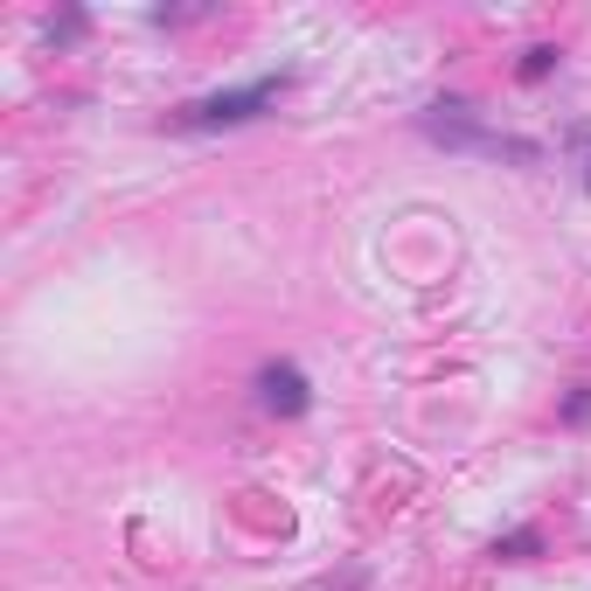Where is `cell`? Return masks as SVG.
Returning a JSON list of instances; mask_svg holds the SVG:
<instances>
[{"label":"cell","mask_w":591,"mask_h":591,"mask_svg":"<svg viewBox=\"0 0 591 591\" xmlns=\"http://www.w3.org/2000/svg\"><path fill=\"white\" fill-rule=\"evenodd\" d=\"M494 557H508V564H522V557H536V536H529V529H522V536H508V543H494Z\"/></svg>","instance_id":"5b68a950"},{"label":"cell","mask_w":591,"mask_h":591,"mask_svg":"<svg viewBox=\"0 0 591 591\" xmlns=\"http://www.w3.org/2000/svg\"><path fill=\"white\" fill-rule=\"evenodd\" d=\"M549 70H557V49H549V43H536V49L522 56V78H529V84H536V78H549Z\"/></svg>","instance_id":"277c9868"},{"label":"cell","mask_w":591,"mask_h":591,"mask_svg":"<svg viewBox=\"0 0 591 591\" xmlns=\"http://www.w3.org/2000/svg\"><path fill=\"white\" fill-rule=\"evenodd\" d=\"M293 84L279 70V78H258V84H237V91H209V98L196 105H181V119L175 126H244V119H258L264 105H279V91Z\"/></svg>","instance_id":"7a4b0ae2"},{"label":"cell","mask_w":591,"mask_h":591,"mask_svg":"<svg viewBox=\"0 0 591 591\" xmlns=\"http://www.w3.org/2000/svg\"><path fill=\"white\" fill-rule=\"evenodd\" d=\"M564 417H570V425H584V417H591V390H578V397H570V404H564Z\"/></svg>","instance_id":"8992f818"},{"label":"cell","mask_w":591,"mask_h":591,"mask_svg":"<svg viewBox=\"0 0 591 591\" xmlns=\"http://www.w3.org/2000/svg\"><path fill=\"white\" fill-rule=\"evenodd\" d=\"M258 397H264V411H279V417H299V411L314 404V397H307V376H299L293 362H264Z\"/></svg>","instance_id":"3957f363"},{"label":"cell","mask_w":591,"mask_h":591,"mask_svg":"<svg viewBox=\"0 0 591 591\" xmlns=\"http://www.w3.org/2000/svg\"><path fill=\"white\" fill-rule=\"evenodd\" d=\"M425 140L452 146V154H487V161H515V167H543V146L536 140H515V132H487L460 98H438L425 111Z\"/></svg>","instance_id":"6da1fadb"}]
</instances>
